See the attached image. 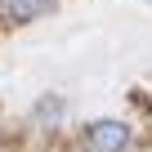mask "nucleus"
<instances>
[{"label":"nucleus","mask_w":152,"mask_h":152,"mask_svg":"<svg viewBox=\"0 0 152 152\" xmlns=\"http://www.w3.org/2000/svg\"><path fill=\"white\" fill-rule=\"evenodd\" d=\"M130 143V125L125 121H94L85 130V148L90 152H121Z\"/></svg>","instance_id":"nucleus-1"},{"label":"nucleus","mask_w":152,"mask_h":152,"mask_svg":"<svg viewBox=\"0 0 152 152\" xmlns=\"http://www.w3.org/2000/svg\"><path fill=\"white\" fill-rule=\"evenodd\" d=\"M45 9H49V0H5V5H0V18L27 23V18H36V14H45Z\"/></svg>","instance_id":"nucleus-2"}]
</instances>
